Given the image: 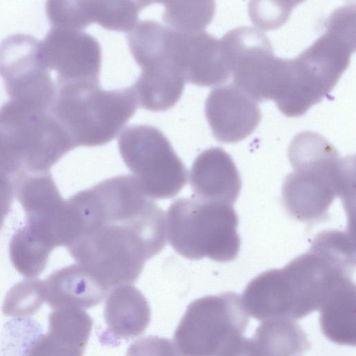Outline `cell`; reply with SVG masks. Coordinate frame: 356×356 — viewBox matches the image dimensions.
<instances>
[{
    "label": "cell",
    "instance_id": "1",
    "mask_svg": "<svg viewBox=\"0 0 356 356\" xmlns=\"http://www.w3.org/2000/svg\"><path fill=\"white\" fill-rule=\"evenodd\" d=\"M70 254L111 289L131 284L166 245L165 213L133 175L111 177L68 200Z\"/></svg>",
    "mask_w": 356,
    "mask_h": 356
},
{
    "label": "cell",
    "instance_id": "2",
    "mask_svg": "<svg viewBox=\"0 0 356 356\" xmlns=\"http://www.w3.org/2000/svg\"><path fill=\"white\" fill-rule=\"evenodd\" d=\"M288 156L293 172L285 178L282 196L291 216L315 222L326 218L337 196L348 202L354 193V156L340 157L325 138L311 131L293 138Z\"/></svg>",
    "mask_w": 356,
    "mask_h": 356
},
{
    "label": "cell",
    "instance_id": "3",
    "mask_svg": "<svg viewBox=\"0 0 356 356\" xmlns=\"http://www.w3.org/2000/svg\"><path fill=\"white\" fill-rule=\"evenodd\" d=\"M74 148L50 108L12 100L0 108V170L12 178L48 172Z\"/></svg>",
    "mask_w": 356,
    "mask_h": 356
},
{
    "label": "cell",
    "instance_id": "4",
    "mask_svg": "<svg viewBox=\"0 0 356 356\" xmlns=\"http://www.w3.org/2000/svg\"><path fill=\"white\" fill-rule=\"evenodd\" d=\"M50 110L75 147L112 140L134 115L138 102L132 88L106 90L99 83L56 84Z\"/></svg>",
    "mask_w": 356,
    "mask_h": 356
},
{
    "label": "cell",
    "instance_id": "5",
    "mask_svg": "<svg viewBox=\"0 0 356 356\" xmlns=\"http://www.w3.org/2000/svg\"><path fill=\"white\" fill-rule=\"evenodd\" d=\"M238 222L231 204L195 197L179 198L168 210L167 238L172 248L186 259L208 257L227 262L234 259L239 251Z\"/></svg>",
    "mask_w": 356,
    "mask_h": 356
},
{
    "label": "cell",
    "instance_id": "6",
    "mask_svg": "<svg viewBox=\"0 0 356 356\" xmlns=\"http://www.w3.org/2000/svg\"><path fill=\"white\" fill-rule=\"evenodd\" d=\"M248 322L238 294L204 296L188 306L174 341L181 356H224L243 337Z\"/></svg>",
    "mask_w": 356,
    "mask_h": 356
},
{
    "label": "cell",
    "instance_id": "7",
    "mask_svg": "<svg viewBox=\"0 0 356 356\" xmlns=\"http://www.w3.org/2000/svg\"><path fill=\"white\" fill-rule=\"evenodd\" d=\"M124 163L151 199L171 198L187 181V170L163 133L147 124L127 127L118 140Z\"/></svg>",
    "mask_w": 356,
    "mask_h": 356
},
{
    "label": "cell",
    "instance_id": "8",
    "mask_svg": "<svg viewBox=\"0 0 356 356\" xmlns=\"http://www.w3.org/2000/svg\"><path fill=\"white\" fill-rule=\"evenodd\" d=\"M344 71L335 56L313 43L296 58H281L273 100L285 115H302L331 92Z\"/></svg>",
    "mask_w": 356,
    "mask_h": 356
},
{
    "label": "cell",
    "instance_id": "9",
    "mask_svg": "<svg viewBox=\"0 0 356 356\" xmlns=\"http://www.w3.org/2000/svg\"><path fill=\"white\" fill-rule=\"evenodd\" d=\"M15 194L22 206L26 224L18 230L26 239L47 250L65 246L67 206L48 172H22L13 178Z\"/></svg>",
    "mask_w": 356,
    "mask_h": 356
},
{
    "label": "cell",
    "instance_id": "10",
    "mask_svg": "<svg viewBox=\"0 0 356 356\" xmlns=\"http://www.w3.org/2000/svg\"><path fill=\"white\" fill-rule=\"evenodd\" d=\"M0 74L10 100L50 108L56 85L40 54V40L15 34L0 44Z\"/></svg>",
    "mask_w": 356,
    "mask_h": 356
},
{
    "label": "cell",
    "instance_id": "11",
    "mask_svg": "<svg viewBox=\"0 0 356 356\" xmlns=\"http://www.w3.org/2000/svg\"><path fill=\"white\" fill-rule=\"evenodd\" d=\"M130 51L142 71L135 83L153 87L186 82L181 33L153 20L138 22L127 35Z\"/></svg>",
    "mask_w": 356,
    "mask_h": 356
},
{
    "label": "cell",
    "instance_id": "12",
    "mask_svg": "<svg viewBox=\"0 0 356 356\" xmlns=\"http://www.w3.org/2000/svg\"><path fill=\"white\" fill-rule=\"evenodd\" d=\"M234 85L257 102L270 99L277 59L260 30L240 26L221 38Z\"/></svg>",
    "mask_w": 356,
    "mask_h": 356
},
{
    "label": "cell",
    "instance_id": "13",
    "mask_svg": "<svg viewBox=\"0 0 356 356\" xmlns=\"http://www.w3.org/2000/svg\"><path fill=\"white\" fill-rule=\"evenodd\" d=\"M242 301L247 312L261 322L293 321L314 312L300 282L286 266L252 279Z\"/></svg>",
    "mask_w": 356,
    "mask_h": 356
},
{
    "label": "cell",
    "instance_id": "14",
    "mask_svg": "<svg viewBox=\"0 0 356 356\" xmlns=\"http://www.w3.org/2000/svg\"><path fill=\"white\" fill-rule=\"evenodd\" d=\"M40 54L47 69L57 74L56 84L99 83L102 49L85 31L53 26L40 41Z\"/></svg>",
    "mask_w": 356,
    "mask_h": 356
},
{
    "label": "cell",
    "instance_id": "15",
    "mask_svg": "<svg viewBox=\"0 0 356 356\" xmlns=\"http://www.w3.org/2000/svg\"><path fill=\"white\" fill-rule=\"evenodd\" d=\"M204 112L213 136L222 143L247 138L261 120L257 102L235 85L213 88L206 99Z\"/></svg>",
    "mask_w": 356,
    "mask_h": 356
},
{
    "label": "cell",
    "instance_id": "16",
    "mask_svg": "<svg viewBox=\"0 0 356 356\" xmlns=\"http://www.w3.org/2000/svg\"><path fill=\"white\" fill-rule=\"evenodd\" d=\"M195 197L211 202L233 204L237 199L241 180L230 155L220 147H211L195 159L189 175Z\"/></svg>",
    "mask_w": 356,
    "mask_h": 356
},
{
    "label": "cell",
    "instance_id": "17",
    "mask_svg": "<svg viewBox=\"0 0 356 356\" xmlns=\"http://www.w3.org/2000/svg\"><path fill=\"white\" fill-rule=\"evenodd\" d=\"M44 282L45 301L53 309H88L110 290L87 267L74 264L51 273Z\"/></svg>",
    "mask_w": 356,
    "mask_h": 356
},
{
    "label": "cell",
    "instance_id": "18",
    "mask_svg": "<svg viewBox=\"0 0 356 356\" xmlns=\"http://www.w3.org/2000/svg\"><path fill=\"white\" fill-rule=\"evenodd\" d=\"M183 35L185 81L200 86L225 82L231 72L221 39L214 38L204 30Z\"/></svg>",
    "mask_w": 356,
    "mask_h": 356
},
{
    "label": "cell",
    "instance_id": "19",
    "mask_svg": "<svg viewBox=\"0 0 356 356\" xmlns=\"http://www.w3.org/2000/svg\"><path fill=\"white\" fill-rule=\"evenodd\" d=\"M311 343L293 321L263 322L251 338L242 337L224 356H304Z\"/></svg>",
    "mask_w": 356,
    "mask_h": 356
},
{
    "label": "cell",
    "instance_id": "20",
    "mask_svg": "<svg viewBox=\"0 0 356 356\" xmlns=\"http://www.w3.org/2000/svg\"><path fill=\"white\" fill-rule=\"evenodd\" d=\"M108 330L116 338L129 339L142 334L150 321V308L143 293L131 284L110 291L104 306Z\"/></svg>",
    "mask_w": 356,
    "mask_h": 356
},
{
    "label": "cell",
    "instance_id": "21",
    "mask_svg": "<svg viewBox=\"0 0 356 356\" xmlns=\"http://www.w3.org/2000/svg\"><path fill=\"white\" fill-rule=\"evenodd\" d=\"M322 332L332 342L355 346V285L353 279L339 285L321 308Z\"/></svg>",
    "mask_w": 356,
    "mask_h": 356
},
{
    "label": "cell",
    "instance_id": "22",
    "mask_svg": "<svg viewBox=\"0 0 356 356\" xmlns=\"http://www.w3.org/2000/svg\"><path fill=\"white\" fill-rule=\"evenodd\" d=\"M152 1H85L88 24L96 22L106 29L130 31L138 23L140 10Z\"/></svg>",
    "mask_w": 356,
    "mask_h": 356
},
{
    "label": "cell",
    "instance_id": "23",
    "mask_svg": "<svg viewBox=\"0 0 356 356\" xmlns=\"http://www.w3.org/2000/svg\"><path fill=\"white\" fill-rule=\"evenodd\" d=\"M163 20L167 26L183 33H195L204 30L215 12V2L164 1Z\"/></svg>",
    "mask_w": 356,
    "mask_h": 356
},
{
    "label": "cell",
    "instance_id": "24",
    "mask_svg": "<svg viewBox=\"0 0 356 356\" xmlns=\"http://www.w3.org/2000/svg\"><path fill=\"white\" fill-rule=\"evenodd\" d=\"M92 327V320L79 309H56L49 317V332L58 339L85 350Z\"/></svg>",
    "mask_w": 356,
    "mask_h": 356
},
{
    "label": "cell",
    "instance_id": "25",
    "mask_svg": "<svg viewBox=\"0 0 356 356\" xmlns=\"http://www.w3.org/2000/svg\"><path fill=\"white\" fill-rule=\"evenodd\" d=\"M44 301V282L26 279L15 284L7 293L3 312L8 316L24 318L37 312Z\"/></svg>",
    "mask_w": 356,
    "mask_h": 356
},
{
    "label": "cell",
    "instance_id": "26",
    "mask_svg": "<svg viewBox=\"0 0 356 356\" xmlns=\"http://www.w3.org/2000/svg\"><path fill=\"white\" fill-rule=\"evenodd\" d=\"M250 1L248 9L253 23L264 29H275L282 25L289 17L292 9L300 1L276 2Z\"/></svg>",
    "mask_w": 356,
    "mask_h": 356
},
{
    "label": "cell",
    "instance_id": "27",
    "mask_svg": "<svg viewBox=\"0 0 356 356\" xmlns=\"http://www.w3.org/2000/svg\"><path fill=\"white\" fill-rule=\"evenodd\" d=\"M83 352L49 333L41 332L31 342L24 356H83Z\"/></svg>",
    "mask_w": 356,
    "mask_h": 356
},
{
    "label": "cell",
    "instance_id": "28",
    "mask_svg": "<svg viewBox=\"0 0 356 356\" xmlns=\"http://www.w3.org/2000/svg\"><path fill=\"white\" fill-rule=\"evenodd\" d=\"M126 356H180L177 348L168 339L149 336L134 341L128 348Z\"/></svg>",
    "mask_w": 356,
    "mask_h": 356
},
{
    "label": "cell",
    "instance_id": "29",
    "mask_svg": "<svg viewBox=\"0 0 356 356\" xmlns=\"http://www.w3.org/2000/svg\"><path fill=\"white\" fill-rule=\"evenodd\" d=\"M15 195L13 179L0 170V230L8 212Z\"/></svg>",
    "mask_w": 356,
    "mask_h": 356
}]
</instances>
